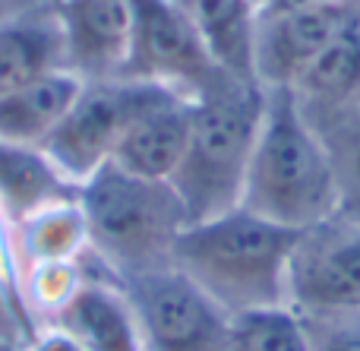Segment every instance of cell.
<instances>
[{"label":"cell","mask_w":360,"mask_h":351,"mask_svg":"<svg viewBox=\"0 0 360 351\" xmlns=\"http://www.w3.org/2000/svg\"><path fill=\"white\" fill-rule=\"evenodd\" d=\"M240 206L291 231H310L342 215L335 152L291 89H266V111Z\"/></svg>","instance_id":"6da1fadb"},{"label":"cell","mask_w":360,"mask_h":351,"mask_svg":"<svg viewBox=\"0 0 360 351\" xmlns=\"http://www.w3.org/2000/svg\"><path fill=\"white\" fill-rule=\"evenodd\" d=\"M300 231L281 228L237 206L186 225L171 266L205 291L228 317L291 307V260Z\"/></svg>","instance_id":"7a4b0ae2"},{"label":"cell","mask_w":360,"mask_h":351,"mask_svg":"<svg viewBox=\"0 0 360 351\" xmlns=\"http://www.w3.org/2000/svg\"><path fill=\"white\" fill-rule=\"evenodd\" d=\"M262 111L266 89L221 70L193 95L190 143L168 181L190 225L224 215L243 203Z\"/></svg>","instance_id":"3957f363"},{"label":"cell","mask_w":360,"mask_h":351,"mask_svg":"<svg viewBox=\"0 0 360 351\" xmlns=\"http://www.w3.org/2000/svg\"><path fill=\"white\" fill-rule=\"evenodd\" d=\"M76 206L89 250L111 279L168 266L174 241L190 225L171 184L146 181L111 162L79 184Z\"/></svg>","instance_id":"277c9868"},{"label":"cell","mask_w":360,"mask_h":351,"mask_svg":"<svg viewBox=\"0 0 360 351\" xmlns=\"http://www.w3.org/2000/svg\"><path fill=\"white\" fill-rule=\"evenodd\" d=\"M180 95L186 92L162 82L130 79V76L82 82L79 98L73 101L57 133L44 143V155L57 165L67 181L79 187L101 165L111 162L120 139L139 117Z\"/></svg>","instance_id":"5b68a950"},{"label":"cell","mask_w":360,"mask_h":351,"mask_svg":"<svg viewBox=\"0 0 360 351\" xmlns=\"http://www.w3.org/2000/svg\"><path fill=\"white\" fill-rule=\"evenodd\" d=\"M133 307L143 351H224L231 317L177 266L114 279Z\"/></svg>","instance_id":"8992f818"},{"label":"cell","mask_w":360,"mask_h":351,"mask_svg":"<svg viewBox=\"0 0 360 351\" xmlns=\"http://www.w3.org/2000/svg\"><path fill=\"white\" fill-rule=\"evenodd\" d=\"M291 307L304 317L360 310V219L335 215L300 231L291 260Z\"/></svg>","instance_id":"52a82bcc"},{"label":"cell","mask_w":360,"mask_h":351,"mask_svg":"<svg viewBox=\"0 0 360 351\" xmlns=\"http://www.w3.org/2000/svg\"><path fill=\"white\" fill-rule=\"evenodd\" d=\"M133 54L127 76L196 95L218 73L177 0H133Z\"/></svg>","instance_id":"ba28073f"},{"label":"cell","mask_w":360,"mask_h":351,"mask_svg":"<svg viewBox=\"0 0 360 351\" xmlns=\"http://www.w3.org/2000/svg\"><path fill=\"white\" fill-rule=\"evenodd\" d=\"M360 23V0H332L285 16H259L253 76L262 89H291L307 63Z\"/></svg>","instance_id":"9c48e42d"},{"label":"cell","mask_w":360,"mask_h":351,"mask_svg":"<svg viewBox=\"0 0 360 351\" xmlns=\"http://www.w3.org/2000/svg\"><path fill=\"white\" fill-rule=\"evenodd\" d=\"M67 70L82 82L127 76L133 54V0H60Z\"/></svg>","instance_id":"30bf717a"},{"label":"cell","mask_w":360,"mask_h":351,"mask_svg":"<svg viewBox=\"0 0 360 351\" xmlns=\"http://www.w3.org/2000/svg\"><path fill=\"white\" fill-rule=\"evenodd\" d=\"M57 333L79 351H143L127 295L108 282H76L54 307Z\"/></svg>","instance_id":"8fae6325"},{"label":"cell","mask_w":360,"mask_h":351,"mask_svg":"<svg viewBox=\"0 0 360 351\" xmlns=\"http://www.w3.org/2000/svg\"><path fill=\"white\" fill-rule=\"evenodd\" d=\"M54 70H67V42L57 6L0 16V98Z\"/></svg>","instance_id":"7c38bea8"},{"label":"cell","mask_w":360,"mask_h":351,"mask_svg":"<svg viewBox=\"0 0 360 351\" xmlns=\"http://www.w3.org/2000/svg\"><path fill=\"white\" fill-rule=\"evenodd\" d=\"M193 124V95H180L174 101H165L146 117H139L120 139L111 165L130 171L146 181H165L174 177L184 162L186 143H190Z\"/></svg>","instance_id":"4fadbf2b"},{"label":"cell","mask_w":360,"mask_h":351,"mask_svg":"<svg viewBox=\"0 0 360 351\" xmlns=\"http://www.w3.org/2000/svg\"><path fill=\"white\" fill-rule=\"evenodd\" d=\"M82 92V79L73 70H54L0 98V143L44 149L73 101Z\"/></svg>","instance_id":"5bb4252c"},{"label":"cell","mask_w":360,"mask_h":351,"mask_svg":"<svg viewBox=\"0 0 360 351\" xmlns=\"http://www.w3.org/2000/svg\"><path fill=\"white\" fill-rule=\"evenodd\" d=\"M193 23L215 70L253 79V48L259 13L250 0H177Z\"/></svg>","instance_id":"9a60e30c"},{"label":"cell","mask_w":360,"mask_h":351,"mask_svg":"<svg viewBox=\"0 0 360 351\" xmlns=\"http://www.w3.org/2000/svg\"><path fill=\"white\" fill-rule=\"evenodd\" d=\"M79 187L57 171L44 149L0 143V209L13 225L35 212L76 200Z\"/></svg>","instance_id":"2e32d148"},{"label":"cell","mask_w":360,"mask_h":351,"mask_svg":"<svg viewBox=\"0 0 360 351\" xmlns=\"http://www.w3.org/2000/svg\"><path fill=\"white\" fill-rule=\"evenodd\" d=\"M360 89V23L319 51L307 70L294 79L291 92L310 120H319L342 108Z\"/></svg>","instance_id":"e0dca14e"},{"label":"cell","mask_w":360,"mask_h":351,"mask_svg":"<svg viewBox=\"0 0 360 351\" xmlns=\"http://www.w3.org/2000/svg\"><path fill=\"white\" fill-rule=\"evenodd\" d=\"M22 231L29 260L44 266H63L70 257L79 253V247H89L86 225H82V212L76 200L35 212L32 219L22 222Z\"/></svg>","instance_id":"ac0fdd59"},{"label":"cell","mask_w":360,"mask_h":351,"mask_svg":"<svg viewBox=\"0 0 360 351\" xmlns=\"http://www.w3.org/2000/svg\"><path fill=\"white\" fill-rule=\"evenodd\" d=\"M224 351H313L307 326L294 307H269L231 317Z\"/></svg>","instance_id":"d6986e66"},{"label":"cell","mask_w":360,"mask_h":351,"mask_svg":"<svg viewBox=\"0 0 360 351\" xmlns=\"http://www.w3.org/2000/svg\"><path fill=\"white\" fill-rule=\"evenodd\" d=\"M313 351H360V310L354 314H313L304 317Z\"/></svg>","instance_id":"ffe728a7"},{"label":"cell","mask_w":360,"mask_h":351,"mask_svg":"<svg viewBox=\"0 0 360 351\" xmlns=\"http://www.w3.org/2000/svg\"><path fill=\"white\" fill-rule=\"evenodd\" d=\"M313 124H316V130L326 136V143H329L332 152L360 143V89L342 108H335L332 114L313 120Z\"/></svg>","instance_id":"44dd1931"},{"label":"cell","mask_w":360,"mask_h":351,"mask_svg":"<svg viewBox=\"0 0 360 351\" xmlns=\"http://www.w3.org/2000/svg\"><path fill=\"white\" fill-rule=\"evenodd\" d=\"M338 174H342V215L360 219V143L335 152Z\"/></svg>","instance_id":"7402d4cb"},{"label":"cell","mask_w":360,"mask_h":351,"mask_svg":"<svg viewBox=\"0 0 360 351\" xmlns=\"http://www.w3.org/2000/svg\"><path fill=\"white\" fill-rule=\"evenodd\" d=\"M332 0H269L259 10V16H285V13H297V10H310V6H323Z\"/></svg>","instance_id":"603a6c76"},{"label":"cell","mask_w":360,"mask_h":351,"mask_svg":"<svg viewBox=\"0 0 360 351\" xmlns=\"http://www.w3.org/2000/svg\"><path fill=\"white\" fill-rule=\"evenodd\" d=\"M250 4H253V6H256V13H259V10H262V6H266V4H269V0H250Z\"/></svg>","instance_id":"cb8c5ba5"},{"label":"cell","mask_w":360,"mask_h":351,"mask_svg":"<svg viewBox=\"0 0 360 351\" xmlns=\"http://www.w3.org/2000/svg\"><path fill=\"white\" fill-rule=\"evenodd\" d=\"M54 4H60V0H54Z\"/></svg>","instance_id":"d4e9b609"}]
</instances>
